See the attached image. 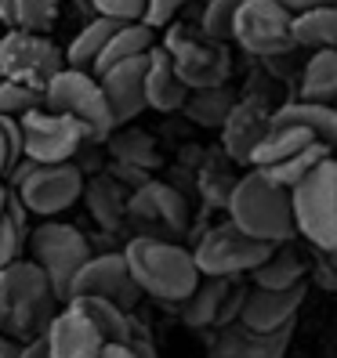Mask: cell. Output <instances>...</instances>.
Masks as SVG:
<instances>
[{
	"mask_svg": "<svg viewBox=\"0 0 337 358\" xmlns=\"http://www.w3.org/2000/svg\"><path fill=\"white\" fill-rule=\"evenodd\" d=\"M120 26H123V22H113V18L95 15L91 22L73 36V44L66 48V66H69V69H95L98 55L105 51V44L113 40V33H116Z\"/></svg>",
	"mask_w": 337,
	"mask_h": 358,
	"instance_id": "obj_28",
	"label": "cell"
},
{
	"mask_svg": "<svg viewBox=\"0 0 337 358\" xmlns=\"http://www.w3.org/2000/svg\"><path fill=\"white\" fill-rule=\"evenodd\" d=\"M323 257H326V261H333V264H337V254H323Z\"/></svg>",
	"mask_w": 337,
	"mask_h": 358,
	"instance_id": "obj_48",
	"label": "cell"
},
{
	"mask_svg": "<svg viewBox=\"0 0 337 358\" xmlns=\"http://www.w3.org/2000/svg\"><path fill=\"white\" fill-rule=\"evenodd\" d=\"M233 289V279H214V275H203L200 286L193 289V297L181 301V322L193 326V329H207V326H218V315L221 304Z\"/></svg>",
	"mask_w": 337,
	"mask_h": 358,
	"instance_id": "obj_24",
	"label": "cell"
},
{
	"mask_svg": "<svg viewBox=\"0 0 337 358\" xmlns=\"http://www.w3.org/2000/svg\"><path fill=\"white\" fill-rule=\"evenodd\" d=\"M69 304H76L88 319L98 326V333L105 336L109 344H131L135 341V322H131V311H123L113 301H102V297H69Z\"/></svg>",
	"mask_w": 337,
	"mask_h": 358,
	"instance_id": "obj_26",
	"label": "cell"
},
{
	"mask_svg": "<svg viewBox=\"0 0 337 358\" xmlns=\"http://www.w3.org/2000/svg\"><path fill=\"white\" fill-rule=\"evenodd\" d=\"M188 4V0H149V8H145V22L153 29H163L174 22V15Z\"/></svg>",
	"mask_w": 337,
	"mask_h": 358,
	"instance_id": "obj_39",
	"label": "cell"
},
{
	"mask_svg": "<svg viewBox=\"0 0 337 358\" xmlns=\"http://www.w3.org/2000/svg\"><path fill=\"white\" fill-rule=\"evenodd\" d=\"M225 210H228V221L236 228H243L247 236H254L261 243L283 246V243H294V236H298L290 188L268 181L258 166H250V171L236 181Z\"/></svg>",
	"mask_w": 337,
	"mask_h": 358,
	"instance_id": "obj_3",
	"label": "cell"
},
{
	"mask_svg": "<svg viewBox=\"0 0 337 358\" xmlns=\"http://www.w3.org/2000/svg\"><path fill=\"white\" fill-rule=\"evenodd\" d=\"M91 254V243L83 239V231L73 224H58L48 221L29 231V261H36L44 268V275L51 279L58 301H69V289L73 279L80 275V268L88 264Z\"/></svg>",
	"mask_w": 337,
	"mask_h": 358,
	"instance_id": "obj_6",
	"label": "cell"
},
{
	"mask_svg": "<svg viewBox=\"0 0 337 358\" xmlns=\"http://www.w3.org/2000/svg\"><path fill=\"white\" fill-rule=\"evenodd\" d=\"M58 315V293L36 261H15L0 268V329L15 341L44 336Z\"/></svg>",
	"mask_w": 337,
	"mask_h": 358,
	"instance_id": "obj_1",
	"label": "cell"
},
{
	"mask_svg": "<svg viewBox=\"0 0 337 358\" xmlns=\"http://www.w3.org/2000/svg\"><path fill=\"white\" fill-rule=\"evenodd\" d=\"M98 358H138V351H135V344H105L98 351Z\"/></svg>",
	"mask_w": 337,
	"mask_h": 358,
	"instance_id": "obj_43",
	"label": "cell"
},
{
	"mask_svg": "<svg viewBox=\"0 0 337 358\" xmlns=\"http://www.w3.org/2000/svg\"><path fill=\"white\" fill-rule=\"evenodd\" d=\"M312 141H315V138H312L305 127H298V123H276V120H272L268 134L261 138V145L254 149V159H250V166L283 163V159H290V156H298L301 149H308Z\"/></svg>",
	"mask_w": 337,
	"mask_h": 358,
	"instance_id": "obj_27",
	"label": "cell"
},
{
	"mask_svg": "<svg viewBox=\"0 0 337 358\" xmlns=\"http://www.w3.org/2000/svg\"><path fill=\"white\" fill-rule=\"evenodd\" d=\"M333 152L326 149V145H319V141H312L308 149H301L298 156H290V159H283V163H272V166H258V171L268 178V181H276V185H283V188H294L298 181H305V174H312L315 166H319L323 159H330Z\"/></svg>",
	"mask_w": 337,
	"mask_h": 358,
	"instance_id": "obj_31",
	"label": "cell"
},
{
	"mask_svg": "<svg viewBox=\"0 0 337 358\" xmlns=\"http://www.w3.org/2000/svg\"><path fill=\"white\" fill-rule=\"evenodd\" d=\"M131 210L145 221H160L167 228L181 231L188 224V203L181 192H174L171 185H160V181H145L138 188V196L131 199Z\"/></svg>",
	"mask_w": 337,
	"mask_h": 358,
	"instance_id": "obj_20",
	"label": "cell"
},
{
	"mask_svg": "<svg viewBox=\"0 0 337 358\" xmlns=\"http://www.w3.org/2000/svg\"><path fill=\"white\" fill-rule=\"evenodd\" d=\"M123 257L131 264V275L142 286L145 297H156L163 304H181L193 297L203 271L193 257V250L178 243H167L156 236H138L123 246Z\"/></svg>",
	"mask_w": 337,
	"mask_h": 358,
	"instance_id": "obj_2",
	"label": "cell"
},
{
	"mask_svg": "<svg viewBox=\"0 0 337 358\" xmlns=\"http://www.w3.org/2000/svg\"><path fill=\"white\" fill-rule=\"evenodd\" d=\"M305 282L290 286V289H265V286H254L247 289V301H243V311H240V322L258 329V333H276V329H290L298 311L305 304Z\"/></svg>",
	"mask_w": 337,
	"mask_h": 358,
	"instance_id": "obj_15",
	"label": "cell"
},
{
	"mask_svg": "<svg viewBox=\"0 0 337 358\" xmlns=\"http://www.w3.org/2000/svg\"><path fill=\"white\" fill-rule=\"evenodd\" d=\"M55 18H58V0H11L0 26L22 33H48Z\"/></svg>",
	"mask_w": 337,
	"mask_h": 358,
	"instance_id": "obj_32",
	"label": "cell"
},
{
	"mask_svg": "<svg viewBox=\"0 0 337 358\" xmlns=\"http://www.w3.org/2000/svg\"><path fill=\"white\" fill-rule=\"evenodd\" d=\"M188 83L181 80L174 58L167 55V48H153L149 51V73H145V101L156 113H174L185 109L188 101Z\"/></svg>",
	"mask_w": 337,
	"mask_h": 358,
	"instance_id": "obj_19",
	"label": "cell"
},
{
	"mask_svg": "<svg viewBox=\"0 0 337 358\" xmlns=\"http://www.w3.org/2000/svg\"><path fill=\"white\" fill-rule=\"evenodd\" d=\"M145 73H149V55L128 58V62H120V66H113L109 73L98 76L105 98H109L116 127L120 123H131L142 109H149V101H145Z\"/></svg>",
	"mask_w": 337,
	"mask_h": 358,
	"instance_id": "obj_18",
	"label": "cell"
},
{
	"mask_svg": "<svg viewBox=\"0 0 337 358\" xmlns=\"http://www.w3.org/2000/svg\"><path fill=\"white\" fill-rule=\"evenodd\" d=\"M36 105H44V94L40 91L22 87L15 80H0V116H26Z\"/></svg>",
	"mask_w": 337,
	"mask_h": 358,
	"instance_id": "obj_36",
	"label": "cell"
},
{
	"mask_svg": "<svg viewBox=\"0 0 337 358\" xmlns=\"http://www.w3.org/2000/svg\"><path fill=\"white\" fill-rule=\"evenodd\" d=\"M233 40L261 62L298 51V44H294V15L280 0H247L236 15Z\"/></svg>",
	"mask_w": 337,
	"mask_h": 358,
	"instance_id": "obj_11",
	"label": "cell"
},
{
	"mask_svg": "<svg viewBox=\"0 0 337 358\" xmlns=\"http://www.w3.org/2000/svg\"><path fill=\"white\" fill-rule=\"evenodd\" d=\"M4 210H8V192L0 188V217H4Z\"/></svg>",
	"mask_w": 337,
	"mask_h": 358,
	"instance_id": "obj_47",
	"label": "cell"
},
{
	"mask_svg": "<svg viewBox=\"0 0 337 358\" xmlns=\"http://www.w3.org/2000/svg\"><path fill=\"white\" fill-rule=\"evenodd\" d=\"M272 113H276V109H272L261 94L240 98L233 105V113H228V120L221 123V149H225V156L233 159V163L250 166L254 149L261 145V138L272 127Z\"/></svg>",
	"mask_w": 337,
	"mask_h": 358,
	"instance_id": "obj_14",
	"label": "cell"
},
{
	"mask_svg": "<svg viewBox=\"0 0 337 358\" xmlns=\"http://www.w3.org/2000/svg\"><path fill=\"white\" fill-rule=\"evenodd\" d=\"M167 55L174 58V66L181 80L188 83V91H210L225 87L228 73H233V58H228L221 40H210L207 33H193L185 26H174L167 33Z\"/></svg>",
	"mask_w": 337,
	"mask_h": 358,
	"instance_id": "obj_10",
	"label": "cell"
},
{
	"mask_svg": "<svg viewBox=\"0 0 337 358\" xmlns=\"http://www.w3.org/2000/svg\"><path fill=\"white\" fill-rule=\"evenodd\" d=\"M272 120L276 123H298V127H305L319 145H326V149L337 156V105H319V101H283L276 113H272Z\"/></svg>",
	"mask_w": 337,
	"mask_h": 358,
	"instance_id": "obj_21",
	"label": "cell"
},
{
	"mask_svg": "<svg viewBox=\"0 0 337 358\" xmlns=\"http://www.w3.org/2000/svg\"><path fill=\"white\" fill-rule=\"evenodd\" d=\"M298 98L319 101V105H337V48L308 55L301 80H298Z\"/></svg>",
	"mask_w": 337,
	"mask_h": 358,
	"instance_id": "obj_23",
	"label": "cell"
},
{
	"mask_svg": "<svg viewBox=\"0 0 337 358\" xmlns=\"http://www.w3.org/2000/svg\"><path fill=\"white\" fill-rule=\"evenodd\" d=\"M272 243H261L254 236H247L243 228H236L233 221H221L214 228H207L193 257L200 264L203 275H214V279H236V275H250L261 261H268L272 254Z\"/></svg>",
	"mask_w": 337,
	"mask_h": 358,
	"instance_id": "obj_7",
	"label": "cell"
},
{
	"mask_svg": "<svg viewBox=\"0 0 337 358\" xmlns=\"http://www.w3.org/2000/svg\"><path fill=\"white\" fill-rule=\"evenodd\" d=\"M315 279H319V286H323V289L337 293V264H333V261H326L323 254L315 257Z\"/></svg>",
	"mask_w": 337,
	"mask_h": 358,
	"instance_id": "obj_40",
	"label": "cell"
},
{
	"mask_svg": "<svg viewBox=\"0 0 337 358\" xmlns=\"http://www.w3.org/2000/svg\"><path fill=\"white\" fill-rule=\"evenodd\" d=\"M22 358H51V351H48V341H44V336H36V341H29V344L22 348Z\"/></svg>",
	"mask_w": 337,
	"mask_h": 358,
	"instance_id": "obj_44",
	"label": "cell"
},
{
	"mask_svg": "<svg viewBox=\"0 0 337 358\" xmlns=\"http://www.w3.org/2000/svg\"><path fill=\"white\" fill-rule=\"evenodd\" d=\"M15 192L29 214L55 217L83 196V171L76 163H33L15 174Z\"/></svg>",
	"mask_w": 337,
	"mask_h": 358,
	"instance_id": "obj_9",
	"label": "cell"
},
{
	"mask_svg": "<svg viewBox=\"0 0 337 358\" xmlns=\"http://www.w3.org/2000/svg\"><path fill=\"white\" fill-rule=\"evenodd\" d=\"M62 69H66V55L44 33L8 29L0 36V80H15L44 94V87Z\"/></svg>",
	"mask_w": 337,
	"mask_h": 358,
	"instance_id": "obj_8",
	"label": "cell"
},
{
	"mask_svg": "<svg viewBox=\"0 0 337 358\" xmlns=\"http://www.w3.org/2000/svg\"><path fill=\"white\" fill-rule=\"evenodd\" d=\"M308 275V254H301L294 243H283L268 254V261H261L254 271H250V279L254 286H265V289H290L305 282Z\"/></svg>",
	"mask_w": 337,
	"mask_h": 358,
	"instance_id": "obj_22",
	"label": "cell"
},
{
	"mask_svg": "<svg viewBox=\"0 0 337 358\" xmlns=\"http://www.w3.org/2000/svg\"><path fill=\"white\" fill-rule=\"evenodd\" d=\"M88 203H91V214H95L105 228L120 224V217H123V199H120V188H116L109 178H98V181L88 188Z\"/></svg>",
	"mask_w": 337,
	"mask_h": 358,
	"instance_id": "obj_35",
	"label": "cell"
},
{
	"mask_svg": "<svg viewBox=\"0 0 337 358\" xmlns=\"http://www.w3.org/2000/svg\"><path fill=\"white\" fill-rule=\"evenodd\" d=\"M294 44L301 51H330L337 48V4L294 15Z\"/></svg>",
	"mask_w": 337,
	"mask_h": 358,
	"instance_id": "obj_29",
	"label": "cell"
},
{
	"mask_svg": "<svg viewBox=\"0 0 337 358\" xmlns=\"http://www.w3.org/2000/svg\"><path fill=\"white\" fill-rule=\"evenodd\" d=\"M18 123H22L26 156L33 163H69L80 145L88 141V131H83L73 116L51 113L48 105L29 109L26 116H18Z\"/></svg>",
	"mask_w": 337,
	"mask_h": 358,
	"instance_id": "obj_12",
	"label": "cell"
},
{
	"mask_svg": "<svg viewBox=\"0 0 337 358\" xmlns=\"http://www.w3.org/2000/svg\"><path fill=\"white\" fill-rule=\"evenodd\" d=\"M44 341H48L51 358H98V351L109 344L98 333V326L69 301H66V308H58V315L51 319V326L44 333Z\"/></svg>",
	"mask_w": 337,
	"mask_h": 358,
	"instance_id": "obj_17",
	"label": "cell"
},
{
	"mask_svg": "<svg viewBox=\"0 0 337 358\" xmlns=\"http://www.w3.org/2000/svg\"><path fill=\"white\" fill-rule=\"evenodd\" d=\"M280 4L290 15H305V11H315V8H333L337 0H280Z\"/></svg>",
	"mask_w": 337,
	"mask_h": 358,
	"instance_id": "obj_41",
	"label": "cell"
},
{
	"mask_svg": "<svg viewBox=\"0 0 337 358\" xmlns=\"http://www.w3.org/2000/svg\"><path fill=\"white\" fill-rule=\"evenodd\" d=\"M26 214L29 210L22 206V199H11L8 196V210L4 217H0V268H8L18 261V254H22V246L29 243V231H26Z\"/></svg>",
	"mask_w": 337,
	"mask_h": 358,
	"instance_id": "obj_33",
	"label": "cell"
},
{
	"mask_svg": "<svg viewBox=\"0 0 337 358\" xmlns=\"http://www.w3.org/2000/svg\"><path fill=\"white\" fill-rule=\"evenodd\" d=\"M247 0H207L203 18H200V33H207L210 40H233V26H236V15Z\"/></svg>",
	"mask_w": 337,
	"mask_h": 358,
	"instance_id": "obj_34",
	"label": "cell"
},
{
	"mask_svg": "<svg viewBox=\"0 0 337 358\" xmlns=\"http://www.w3.org/2000/svg\"><path fill=\"white\" fill-rule=\"evenodd\" d=\"M95 15L113 18V22H145V8L149 0H88Z\"/></svg>",
	"mask_w": 337,
	"mask_h": 358,
	"instance_id": "obj_37",
	"label": "cell"
},
{
	"mask_svg": "<svg viewBox=\"0 0 337 358\" xmlns=\"http://www.w3.org/2000/svg\"><path fill=\"white\" fill-rule=\"evenodd\" d=\"M22 341H15V336H8L4 329H0V358H22Z\"/></svg>",
	"mask_w": 337,
	"mask_h": 358,
	"instance_id": "obj_42",
	"label": "cell"
},
{
	"mask_svg": "<svg viewBox=\"0 0 337 358\" xmlns=\"http://www.w3.org/2000/svg\"><path fill=\"white\" fill-rule=\"evenodd\" d=\"M156 44H153V26L149 22H123L116 33H113V40L105 44V51L98 55V62H95V76H102V73H109L113 66H120V62H128V58H138V55H149Z\"/></svg>",
	"mask_w": 337,
	"mask_h": 358,
	"instance_id": "obj_25",
	"label": "cell"
},
{
	"mask_svg": "<svg viewBox=\"0 0 337 358\" xmlns=\"http://www.w3.org/2000/svg\"><path fill=\"white\" fill-rule=\"evenodd\" d=\"M11 171V159H8V141H4V131H0V178Z\"/></svg>",
	"mask_w": 337,
	"mask_h": 358,
	"instance_id": "obj_46",
	"label": "cell"
},
{
	"mask_svg": "<svg viewBox=\"0 0 337 358\" xmlns=\"http://www.w3.org/2000/svg\"><path fill=\"white\" fill-rule=\"evenodd\" d=\"M69 297H102V301L120 304L123 311H131L142 301V286L135 282L131 264L123 254H98L80 268Z\"/></svg>",
	"mask_w": 337,
	"mask_h": 358,
	"instance_id": "obj_13",
	"label": "cell"
},
{
	"mask_svg": "<svg viewBox=\"0 0 337 358\" xmlns=\"http://www.w3.org/2000/svg\"><path fill=\"white\" fill-rule=\"evenodd\" d=\"M290 329H276V333H258L243 322H228L218 326V333L207 344V358H287L290 348Z\"/></svg>",
	"mask_w": 337,
	"mask_h": 358,
	"instance_id": "obj_16",
	"label": "cell"
},
{
	"mask_svg": "<svg viewBox=\"0 0 337 358\" xmlns=\"http://www.w3.org/2000/svg\"><path fill=\"white\" fill-rule=\"evenodd\" d=\"M44 105L51 113L73 116L80 127L88 131V141H102L116 131L109 98H105L102 80L91 69H69L66 66L44 87Z\"/></svg>",
	"mask_w": 337,
	"mask_h": 358,
	"instance_id": "obj_5",
	"label": "cell"
},
{
	"mask_svg": "<svg viewBox=\"0 0 337 358\" xmlns=\"http://www.w3.org/2000/svg\"><path fill=\"white\" fill-rule=\"evenodd\" d=\"M131 344H135L138 358H160V355H156V348H153L149 341H145V336H138V333H135V341H131Z\"/></svg>",
	"mask_w": 337,
	"mask_h": 358,
	"instance_id": "obj_45",
	"label": "cell"
},
{
	"mask_svg": "<svg viewBox=\"0 0 337 358\" xmlns=\"http://www.w3.org/2000/svg\"><path fill=\"white\" fill-rule=\"evenodd\" d=\"M236 181H240V178H228V174L221 171V166H218V171L210 166L207 178H203V192H207V199H210V203L225 206V203H228V196H233V188H236Z\"/></svg>",
	"mask_w": 337,
	"mask_h": 358,
	"instance_id": "obj_38",
	"label": "cell"
},
{
	"mask_svg": "<svg viewBox=\"0 0 337 358\" xmlns=\"http://www.w3.org/2000/svg\"><path fill=\"white\" fill-rule=\"evenodd\" d=\"M236 101L240 98L228 91V87L193 91V94H188V101H185V113H188V120H193V123H200V127H221Z\"/></svg>",
	"mask_w": 337,
	"mask_h": 358,
	"instance_id": "obj_30",
	"label": "cell"
},
{
	"mask_svg": "<svg viewBox=\"0 0 337 358\" xmlns=\"http://www.w3.org/2000/svg\"><path fill=\"white\" fill-rule=\"evenodd\" d=\"M298 236L315 254H337V156L323 159L305 181L290 188Z\"/></svg>",
	"mask_w": 337,
	"mask_h": 358,
	"instance_id": "obj_4",
	"label": "cell"
}]
</instances>
